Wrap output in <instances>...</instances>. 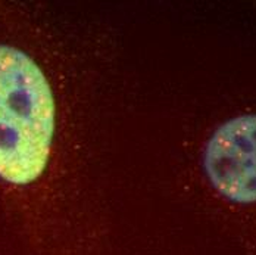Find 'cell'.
I'll return each mask as SVG.
<instances>
[{
    "instance_id": "6da1fadb",
    "label": "cell",
    "mask_w": 256,
    "mask_h": 255,
    "mask_svg": "<svg viewBox=\"0 0 256 255\" xmlns=\"http://www.w3.org/2000/svg\"><path fill=\"white\" fill-rule=\"evenodd\" d=\"M70 53L38 17L0 3V196L31 255H86L100 237Z\"/></svg>"
},
{
    "instance_id": "7a4b0ae2",
    "label": "cell",
    "mask_w": 256,
    "mask_h": 255,
    "mask_svg": "<svg viewBox=\"0 0 256 255\" xmlns=\"http://www.w3.org/2000/svg\"><path fill=\"white\" fill-rule=\"evenodd\" d=\"M200 181L248 254L256 255V112L220 123L199 155Z\"/></svg>"
}]
</instances>
